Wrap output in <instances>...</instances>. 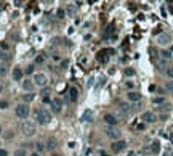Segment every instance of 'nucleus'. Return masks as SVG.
<instances>
[{"mask_svg": "<svg viewBox=\"0 0 173 156\" xmlns=\"http://www.w3.org/2000/svg\"><path fill=\"white\" fill-rule=\"evenodd\" d=\"M35 119H37L39 124H48L51 121V113L47 111L45 108H40L35 111Z\"/></svg>", "mask_w": 173, "mask_h": 156, "instance_id": "f257e3e1", "label": "nucleus"}, {"mask_svg": "<svg viewBox=\"0 0 173 156\" xmlns=\"http://www.w3.org/2000/svg\"><path fill=\"white\" fill-rule=\"evenodd\" d=\"M21 132L24 137H32L35 134V124L29 121H23L21 122Z\"/></svg>", "mask_w": 173, "mask_h": 156, "instance_id": "f03ea898", "label": "nucleus"}, {"mask_svg": "<svg viewBox=\"0 0 173 156\" xmlns=\"http://www.w3.org/2000/svg\"><path fill=\"white\" fill-rule=\"evenodd\" d=\"M16 116L19 118V119H26V118L29 116V113H31V108H29V105H26V103H21V105L16 106Z\"/></svg>", "mask_w": 173, "mask_h": 156, "instance_id": "7ed1b4c3", "label": "nucleus"}, {"mask_svg": "<svg viewBox=\"0 0 173 156\" xmlns=\"http://www.w3.org/2000/svg\"><path fill=\"white\" fill-rule=\"evenodd\" d=\"M106 135L112 140H120L122 132H120V129H117V126H108L106 127Z\"/></svg>", "mask_w": 173, "mask_h": 156, "instance_id": "20e7f679", "label": "nucleus"}, {"mask_svg": "<svg viewBox=\"0 0 173 156\" xmlns=\"http://www.w3.org/2000/svg\"><path fill=\"white\" fill-rule=\"evenodd\" d=\"M32 82H34V85H37V87H45L47 82H48V79H47V76L43 73H35Z\"/></svg>", "mask_w": 173, "mask_h": 156, "instance_id": "39448f33", "label": "nucleus"}, {"mask_svg": "<svg viewBox=\"0 0 173 156\" xmlns=\"http://www.w3.org/2000/svg\"><path fill=\"white\" fill-rule=\"evenodd\" d=\"M125 148H127V142L125 140H116L112 145H111V150L114 153H120V151H123Z\"/></svg>", "mask_w": 173, "mask_h": 156, "instance_id": "423d86ee", "label": "nucleus"}, {"mask_svg": "<svg viewBox=\"0 0 173 156\" xmlns=\"http://www.w3.org/2000/svg\"><path fill=\"white\" fill-rule=\"evenodd\" d=\"M141 119H143V122H146V124H152V122L157 121V116H156V113H152V111H146V113L141 116Z\"/></svg>", "mask_w": 173, "mask_h": 156, "instance_id": "0eeeda50", "label": "nucleus"}, {"mask_svg": "<svg viewBox=\"0 0 173 156\" xmlns=\"http://www.w3.org/2000/svg\"><path fill=\"white\" fill-rule=\"evenodd\" d=\"M104 122H106L108 126H117V122H119V119L116 118V114L108 113V114H104Z\"/></svg>", "mask_w": 173, "mask_h": 156, "instance_id": "6e6552de", "label": "nucleus"}, {"mask_svg": "<svg viewBox=\"0 0 173 156\" xmlns=\"http://www.w3.org/2000/svg\"><path fill=\"white\" fill-rule=\"evenodd\" d=\"M170 42H172V37L168 34H164V32H162V34L157 37V44H159V45H168Z\"/></svg>", "mask_w": 173, "mask_h": 156, "instance_id": "1a4fd4ad", "label": "nucleus"}, {"mask_svg": "<svg viewBox=\"0 0 173 156\" xmlns=\"http://www.w3.org/2000/svg\"><path fill=\"white\" fill-rule=\"evenodd\" d=\"M127 98L130 100V102H141V94H139V92H135V90H130L127 94Z\"/></svg>", "mask_w": 173, "mask_h": 156, "instance_id": "9d476101", "label": "nucleus"}, {"mask_svg": "<svg viewBox=\"0 0 173 156\" xmlns=\"http://www.w3.org/2000/svg\"><path fill=\"white\" fill-rule=\"evenodd\" d=\"M119 110H120V113H122L123 116H125V114H130L131 111H133V108L130 106V103H120V105H119Z\"/></svg>", "mask_w": 173, "mask_h": 156, "instance_id": "9b49d317", "label": "nucleus"}, {"mask_svg": "<svg viewBox=\"0 0 173 156\" xmlns=\"http://www.w3.org/2000/svg\"><path fill=\"white\" fill-rule=\"evenodd\" d=\"M82 121L83 122H91V121H93V111H91V110H85V111H83Z\"/></svg>", "mask_w": 173, "mask_h": 156, "instance_id": "f8f14e48", "label": "nucleus"}, {"mask_svg": "<svg viewBox=\"0 0 173 156\" xmlns=\"http://www.w3.org/2000/svg\"><path fill=\"white\" fill-rule=\"evenodd\" d=\"M23 76H24V71L21 68H14L13 69V79L14 81H23Z\"/></svg>", "mask_w": 173, "mask_h": 156, "instance_id": "ddd939ff", "label": "nucleus"}, {"mask_svg": "<svg viewBox=\"0 0 173 156\" xmlns=\"http://www.w3.org/2000/svg\"><path fill=\"white\" fill-rule=\"evenodd\" d=\"M51 106H53V111L55 113H60L61 108H62V103H61V100L60 98H55L53 102H51Z\"/></svg>", "mask_w": 173, "mask_h": 156, "instance_id": "4468645a", "label": "nucleus"}, {"mask_svg": "<svg viewBox=\"0 0 173 156\" xmlns=\"http://www.w3.org/2000/svg\"><path fill=\"white\" fill-rule=\"evenodd\" d=\"M69 98H71V102H77V98H79V90H77L75 87L69 89Z\"/></svg>", "mask_w": 173, "mask_h": 156, "instance_id": "2eb2a0df", "label": "nucleus"}, {"mask_svg": "<svg viewBox=\"0 0 173 156\" xmlns=\"http://www.w3.org/2000/svg\"><path fill=\"white\" fill-rule=\"evenodd\" d=\"M106 53H109V50H103V52H99V53L96 55L98 61H101V63H106V61H108L109 55H106Z\"/></svg>", "mask_w": 173, "mask_h": 156, "instance_id": "dca6fc26", "label": "nucleus"}, {"mask_svg": "<svg viewBox=\"0 0 173 156\" xmlns=\"http://www.w3.org/2000/svg\"><path fill=\"white\" fill-rule=\"evenodd\" d=\"M47 150H55V148L58 147V140L56 139H48V142L45 143Z\"/></svg>", "mask_w": 173, "mask_h": 156, "instance_id": "f3484780", "label": "nucleus"}, {"mask_svg": "<svg viewBox=\"0 0 173 156\" xmlns=\"http://www.w3.org/2000/svg\"><path fill=\"white\" fill-rule=\"evenodd\" d=\"M159 151H160V143L156 140V142H152V145H151V153H152V155H157Z\"/></svg>", "mask_w": 173, "mask_h": 156, "instance_id": "a211bd4d", "label": "nucleus"}, {"mask_svg": "<svg viewBox=\"0 0 173 156\" xmlns=\"http://www.w3.org/2000/svg\"><path fill=\"white\" fill-rule=\"evenodd\" d=\"M23 89H24V90H32V89H34V82H32V81H23Z\"/></svg>", "mask_w": 173, "mask_h": 156, "instance_id": "6ab92c4d", "label": "nucleus"}, {"mask_svg": "<svg viewBox=\"0 0 173 156\" xmlns=\"http://www.w3.org/2000/svg\"><path fill=\"white\" fill-rule=\"evenodd\" d=\"M35 148H37V153H42L43 150H47V147H45V143H43V142L35 143Z\"/></svg>", "mask_w": 173, "mask_h": 156, "instance_id": "aec40b11", "label": "nucleus"}, {"mask_svg": "<svg viewBox=\"0 0 173 156\" xmlns=\"http://www.w3.org/2000/svg\"><path fill=\"white\" fill-rule=\"evenodd\" d=\"M152 103H156V105H164L165 98L164 97H156V98H152Z\"/></svg>", "mask_w": 173, "mask_h": 156, "instance_id": "412c9836", "label": "nucleus"}, {"mask_svg": "<svg viewBox=\"0 0 173 156\" xmlns=\"http://www.w3.org/2000/svg\"><path fill=\"white\" fill-rule=\"evenodd\" d=\"M135 69L133 68H125L123 69V74H125V76H128V77H130V76H135Z\"/></svg>", "mask_w": 173, "mask_h": 156, "instance_id": "4be33fe9", "label": "nucleus"}, {"mask_svg": "<svg viewBox=\"0 0 173 156\" xmlns=\"http://www.w3.org/2000/svg\"><path fill=\"white\" fill-rule=\"evenodd\" d=\"M0 61L8 63V61H10V55H8V53H2V52H0Z\"/></svg>", "mask_w": 173, "mask_h": 156, "instance_id": "5701e85b", "label": "nucleus"}, {"mask_svg": "<svg viewBox=\"0 0 173 156\" xmlns=\"http://www.w3.org/2000/svg\"><path fill=\"white\" fill-rule=\"evenodd\" d=\"M165 90L170 92V94H173V81H168V82L165 84Z\"/></svg>", "mask_w": 173, "mask_h": 156, "instance_id": "b1692460", "label": "nucleus"}, {"mask_svg": "<svg viewBox=\"0 0 173 156\" xmlns=\"http://www.w3.org/2000/svg\"><path fill=\"white\" fill-rule=\"evenodd\" d=\"M160 55H162V58H164V60H170V58H172V55H170V50H164Z\"/></svg>", "mask_w": 173, "mask_h": 156, "instance_id": "393cba45", "label": "nucleus"}, {"mask_svg": "<svg viewBox=\"0 0 173 156\" xmlns=\"http://www.w3.org/2000/svg\"><path fill=\"white\" fill-rule=\"evenodd\" d=\"M23 100L24 102H32V100H34V94H26L23 97Z\"/></svg>", "mask_w": 173, "mask_h": 156, "instance_id": "a878e982", "label": "nucleus"}, {"mask_svg": "<svg viewBox=\"0 0 173 156\" xmlns=\"http://www.w3.org/2000/svg\"><path fill=\"white\" fill-rule=\"evenodd\" d=\"M6 73H8V68L5 65H0V76H5Z\"/></svg>", "mask_w": 173, "mask_h": 156, "instance_id": "bb28decb", "label": "nucleus"}, {"mask_svg": "<svg viewBox=\"0 0 173 156\" xmlns=\"http://www.w3.org/2000/svg\"><path fill=\"white\" fill-rule=\"evenodd\" d=\"M13 156H27V153H26V150H16Z\"/></svg>", "mask_w": 173, "mask_h": 156, "instance_id": "cd10ccee", "label": "nucleus"}, {"mask_svg": "<svg viewBox=\"0 0 173 156\" xmlns=\"http://www.w3.org/2000/svg\"><path fill=\"white\" fill-rule=\"evenodd\" d=\"M123 85H125V89H128V90H131V89L135 87V84H133V82H130V81H127V82H125Z\"/></svg>", "mask_w": 173, "mask_h": 156, "instance_id": "c85d7f7f", "label": "nucleus"}, {"mask_svg": "<svg viewBox=\"0 0 173 156\" xmlns=\"http://www.w3.org/2000/svg\"><path fill=\"white\" fill-rule=\"evenodd\" d=\"M75 12H77L75 7H72V5H71V7H67V13H69V15H74Z\"/></svg>", "mask_w": 173, "mask_h": 156, "instance_id": "c756f323", "label": "nucleus"}, {"mask_svg": "<svg viewBox=\"0 0 173 156\" xmlns=\"http://www.w3.org/2000/svg\"><path fill=\"white\" fill-rule=\"evenodd\" d=\"M5 108H8V102H0V110H5Z\"/></svg>", "mask_w": 173, "mask_h": 156, "instance_id": "7c9ffc66", "label": "nucleus"}, {"mask_svg": "<svg viewBox=\"0 0 173 156\" xmlns=\"http://www.w3.org/2000/svg\"><path fill=\"white\" fill-rule=\"evenodd\" d=\"M167 76L173 79V66H170V68H167Z\"/></svg>", "mask_w": 173, "mask_h": 156, "instance_id": "2f4dec72", "label": "nucleus"}, {"mask_svg": "<svg viewBox=\"0 0 173 156\" xmlns=\"http://www.w3.org/2000/svg\"><path fill=\"white\" fill-rule=\"evenodd\" d=\"M34 73V66H27L26 68V74H32Z\"/></svg>", "mask_w": 173, "mask_h": 156, "instance_id": "473e14b6", "label": "nucleus"}, {"mask_svg": "<svg viewBox=\"0 0 173 156\" xmlns=\"http://www.w3.org/2000/svg\"><path fill=\"white\" fill-rule=\"evenodd\" d=\"M58 18H60V20H62V18H64V10H58Z\"/></svg>", "mask_w": 173, "mask_h": 156, "instance_id": "72a5a7b5", "label": "nucleus"}, {"mask_svg": "<svg viewBox=\"0 0 173 156\" xmlns=\"http://www.w3.org/2000/svg\"><path fill=\"white\" fill-rule=\"evenodd\" d=\"M45 61V57H37L35 58V63H43Z\"/></svg>", "mask_w": 173, "mask_h": 156, "instance_id": "f704fd0d", "label": "nucleus"}, {"mask_svg": "<svg viewBox=\"0 0 173 156\" xmlns=\"http://www.w3.org/2000/svg\"><path fill=\"white\" fill-rule=\"evenodd\" d=\"M42 95H43V97H48V95H50V89H45V90L42 92Z\"/></svg>", "mask_w": 173, "mask_h": 156, "instance_id": "c9c22d12", "label": "nucleus"}, {"mask_svg": "<svg viewBox=\"0 0 173 156\" xmlns=\"http://www.w3.org/2000/svg\"><path fill=\"white\" fill-rule=\"evenodd\" d=\"M0 48H3V50H8V45H6V44H0Z\"/></svg>", "mask_w": 173, "mask_h": 156, "instance_id": "e433bc0d", "label": "nucleus"}, {"mask_svg": "<svg viewBox=\"0 0 173 156\" xmlns=\"http://www.w3.org/2000/svg\"><path fill=\"white\" fill-rule=\"evenodd\" d=\"M136 129H138V131H143V129H144V124H138V126H136Z\"/></svg>", "mask_w": 173, "mask_h": 156, "instance_id": "4c0bfd02", "label": "nucleus"}, {"mask_svg": "<svg viewBox=\"0 0 173 156\" xmlns=\"http://www.w3.org/2000/svg\"><path fill=\"white\" fill-rule=\"evenodd\" d=\"M6 155H8V153H6L5 150H2V148H0V156H6Z\"/></svg>", "mask_w": 173, "mask_h": 156, "instance_id": "58836bf2", "label": "nucleus"}, {"mask_svg": "<svg viewBox=\"0 0 173 156\" xmlns=\"http://www.w3.org/2000/svg\"><path fill=\"white\" fill-rule=\"evenodd\" d=\"M60 60H61V58L58 57V55H53V61H60Z\"/></svg>", "mask_w": 173, "mask_h": 156, "instance_id": "ea45409f", "label": "nucleus"}, {"mask_svg": "<svg viewBox=\"0 0 173 156\" xmlns=\"http://www.w3.org/2000/svg\"><path fill=\"white\" fill-rule=\"evenodd\" d=\"M31 156H40V153H37V151H34V153H32Z\"/></svg>", "mask_w": 173, "mask_h": 156, "instance_id": "a19ab883", "label": "nucleus"}, {"mask_svg": "<svg viewBox=\"0 0 173 156\" xmlns=\"http://www.w3.org/2000/svg\"><path fill=\"white\" fill-rule=\"evenodd\" d=\"M170 55H172V58H173V47L170 48Z\"/></svg>", "mask_w": 173, "mask_h": 156, "instance_id": "79ce46f5", "label": "nucleus"}, {"mask_svg": "<svg viewBox=\"0 0 173 156\" xmlns=\"http://www.w3.org/2000/svg\"><path fill=\"white\" fill-rule=\"evenodd\" d=\"M2 92H3V85H0V94H2Z\"/></svg>", "mask_w": 173, "mask_h": 156, "instance_id": "37998d69", "label": "nucleus"}, {"mask_svg": "<svg viewBox=\"0 0 173 156\" xmlns=\"http://www.w3.org/2000/svg\"><path fill=\"white\" fill-rule=\"evenodd\" d=\"M0 134H2V127H0Z\"/></svg>", "mask_w": 173, "mask_h": 156, "instance_id": "c03bdc74", "label": "nucleus"}]
</instances>
